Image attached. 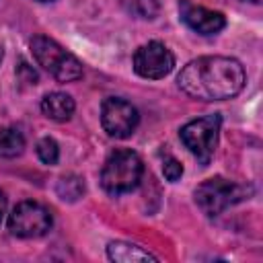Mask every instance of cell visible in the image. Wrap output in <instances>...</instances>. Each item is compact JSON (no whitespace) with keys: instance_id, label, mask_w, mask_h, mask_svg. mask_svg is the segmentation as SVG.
Wrapping results in <instances>:
<instances>
[{"instance_id":"obj_20","label":"cell","mask_w":263,"mask_h":263,"mask_svg":"<svg viewBox=\"0 0 263 263\" xmlns=\"http://www.w3.org/2000/svg\"><path fill=\"white\" fill-rule=\"evenodd\" d=\"M251 2H259V0H251Z\"/></svg>"},{"instance_id":"obj_9","label":"cell","mask_w":263,"mask_h":263,"mask_svg":"<svg viewBox=\"0 0 263 263\" xmlns=\"http://www.w3.org/2000/svg\"><path fill=\"white\" fill-rule=\"evenodd\" d=\"M181 21L199 35H216L226 27V18L218 10H210L193 4L191 0H179Z\"/></svg>"},{"instance_id":"obj_6","label":"cell","mask_w":263,"mask_h":263,"mask_svg":"<svg viewBox=\"0 0 263 263\" xmlns=\"http://www.w3.org/2000/svg\"><path fill=\"white\" fill-rule=\"evenodd\" d=\"M8 230L18 238H39L51 230V214L37 201H21L8 216Z\"/></svg>"},{"instance_id":"obj_8","label":"cell","mask_w":263,"mask_h":263,"mask_svg":"<svg viewBox=\"0 0 263 263\" xmlns=\"http://www.w3.org/2000/svg\"><path fill=\"white\" fill-rule=\"evenodd\" d=\"M175 66L173 51L160 41H148L134 53V70L138 76L148 80L164 78Z\"/></svg>"},{"instance_id":"obj_13","label":"cell","mask_w":263,"mask_h":263,"mask_svg":"<svg viewBox=\"0 0 263 263\" xmlns=\"http://www.w3.org/2000/svg\"><path fill=\"white\" fill-rule=\"evenodd\" d=\"M121 6L125 8V12H129L136 18H144L150 21L158 14L160 10V0H121Z\"/></svg>"},{"instance_id":"obj_10","label":"cell","mask_w":263,"mask_h":263,"mask_svg":"<svg viewBox=\"0 0 263 263\" xmlns=\"http://www.w3.org/2000/svg\"><path fill=\"white\" fill-rule=\"evenodd\" d=\"M76 105H74V99L66 92H49L41 99V111L45 117L53 119V121H66L72 117Z\"/></svg>"},{"instance_id":"obj_5","label":"cell","mask_w":263,"mask_h":263,"mask_svg":"<svg viewBox=\"0 0 263 263\" xmlns=\"http://www.w3.org/2000/svg\"><path fill=\"white\" fill-rule=\"evenodd\" d=\"M220 125H222V117L218 113H212V115H205V117H199V119L185 123L179 132L185 148L201 164H208L214 156V150L218 146Z\"/></svg>"},{"instance_id":"obj_18","label":"cell","mask_w":263,"mask_h":263,"mask_svg":"<svg viewBox=\"0 0 263 263\" xmlns=\"http://www.w3.org/2000/svg\"><path fill=\"white\" fill-rule=\"evenodd\" d=\"M2 58H4V49H2V45H0V64H2Z\"/></svg>"},{"instance_id":"obj_7","label":"cell","mask_w":263,"mask_h":263,"mask_svg":"<svg viewBox=\"0 0 263 263\" xmlns=\"http://www.w3.org/2000/svg\"><path fill=\"white\" fill-rule=\"evenodd\" d=\"M140 121V113L138 109L119 97H109L103 101L101 105V125L107 132V136L123 140L129 138Z\"/></svg>"},{"instance_id":"obj_17","label":"cell","mask_w":263,"mask_h":263,"mask_svg":"<svg viewBox=\"0 0 263 263\" xmlns=\"http://www.w3.org/2000/svg\"><path fill=\"white\" fill-rule=\"evenodd\" d=\"M4 214H6V195H4V191H0V222H2Z\"/></svg>"},{"instance_id":"obj_4","label":"cell","mask_w":263,"mask_h":263,"mask_svg":"<svg viewBox=\"0 0 263 263\" xmlns=\"http://www.w3.org/2000/svg\"><path fill=\"white\" fill-rule=\"evenodd\" d=\"M251 187L238 185L234 181H228L224 177H212L208 181H203L201 185H197L195 189V203L199 205V210L214 218L218 214H222L226 208L242 201L245 197L251 195Z\"/></svg>"},{"instance_id":"obj_11","label":"cell","mask_w":263,"mask_h":263,"mask_svg":"<svg viewBox=\"0 0 263 263\" xmlns=\"http://www.w3.org/2000/svg\"><path fill=\"white\" fill-rule=\"evenodd\" d=\"M107 257L115 263H144V261H158L156 255L144 251L138 245L132 242H123V240H115L109 242L107 247Z\"/></svg>"},{"instance_id":"obj_19","label":"cell","mask_w":263,"mask_h":263,"mask_svg":"<svg viewBox=\"0 0 263 263\" xmlns=\"http://www.w3.org/2000/svg\"><path fill=\"white\" fill-rule=\"evenodd\" d=\"M39 2H51V0H39Z\"/></svg>"},{"instance_id":"obj_3","label":"cell","mask_w":263,"mask_h":263,"mask_svg":"<svg viewBox=\"0 0 263 263\" xmlns=\"http://www.w3.org/2000/svg\"><path fill=\"white\" fill-rule=\"evenodd\" d=\"M31 51L37 64L47 70L58 82H74L82 76V64L78 58L68 53L60 43L45 35H35L31 39Z\"/></svg>"},{"instance_id":"obj_14","label":"cell","mask_w":263,"mask_h":263,"mask_svg":"<svg viewBox=\"0 0 263 263\" xmlns=\"http://www.w3.org/2000/svg\"><path fill=\"white\" fill-rule=\"evenodd\" d=\"M55 193L60 195V199L64 201H76L78 197H82L84 193V181L78 175H68L62 177L55 185Z\"/></svg>"},{"instance_id":"obj_15","label":"cell","mask_w":263,"mask_h":263,"mask_svg":"<svg viewBox=\"0 0 263 263\" xmlns=\"http://www.w3.org/2000/svg\"><path fill=\"white\" fill-rule=\"evenodd\" d=\"M37 156L45 164H55L60 158V148L53 138H41L37 142Z\"/></svg>"},{"instance_id":"obj_1","label":"cell","mask_w":263,"mask_h":263,"mask_svg":"<svg viewBox=\"0 0 263 263\" xmlns=\"http://www.w3.org/2000/svg\"><path fill=\"white\" fill-rule=\"evenodd\" d=\"M179 88L191 99L224 101L236 97L247 82L245 68L228 55H203L183 66L177 76Z\"/></svg>"},{"instance_id":"obj_16","label":"cell","mask_w":263,"mask_h":263,"mask_svg":"<svg viewBox=\"0 0 263 263\" xmlns=\"http://www.w3.org/2000/svg\"><path fill=\"white\" fill-rule=\"evenodd\" d=\"M162 175L166 177V181L175 183V181H179L181 175H183V164H181L177 158L166 156V158L162 160Z\"/></svg>"},{"instance_id":"obj_12","label":"cell","mask_w":263,"mask_h":263,"mask_svg":"<svg viewBox=\"0 0 263 263\" xmlns=\"http://www.w3.org/2000/svg\"><path fill=\"white\" fill-rule=\"evenodd\" d=\"M25 150V136L16 127L0 129V158H16Z\"/></svg>"},{"instance_id":"obj_2","label":"cell","mask_w":263,"mask_h":263,"mask_svg":"<svg viewBox=\"0 0 263 263\" xmlns=\"http://www.w3.org/2000/svg\"><path fill=\"white\" fill-rule=\"evenodd\" d=\"M144 173L142 158L134 150H115L107 156L101 171V185L107 193L119 195L136 189Z\"/></svg>"}]
</instances>
